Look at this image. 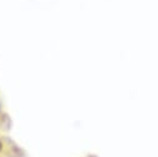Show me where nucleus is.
I'll use <instances>...</instances> for the list:
<instances>
[{"instance_id": "obj_1", "label": "nucleus", "mask_w": 158, "mask_h": 157, "mask_svg": "<svg viewBox=\"0 0 158 157\" xmlns=\"http://www.w3.org/2000/svg\"><path fill=\"white\" fill-rule=\"evenodd\" d=\"M1 150H2V141L0 140V152H1Z\"/></svg>"}]
</instances>
